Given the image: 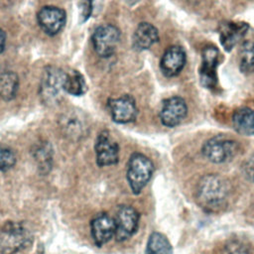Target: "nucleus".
<instances>
[{"mask_svg":"<svg viewBox=\"0 0 254 254\" xmlns=\"http://www.w3.org/2000/svg\"><path fill=\"white\" fill-rule=\"evenodd\" d=\"M159 41L157 28L151 23L143 22L136 28L132 37V46L136 51H145L150 49Z\"/></svg>","mask_w":254,"mask_h":254,"instance_id":"17","label":"nucleus"},{"mask_svg":"<svg viewBox=\"0 0 254 254\" xmlns=\"http://www.w3.org/2000/svg\"><path fill=\"white\" fill-rule=\"evenodd\" d=\"M145 254H173V246L165 234L154 231L149 235Z\"/></svg>","mask_w":254,"mask_h":254,"instance_id":"21","label":"nucleus"},{"mask_svg":"<svg viewBox=\"0 0 254 254\" xmlns=\"http://www.w3.org/2000/svg\"><path fill=\"white\" fill-rule=\"evenodd\" d=\"M154 164L142 153H133L127 163L126 179L134 194H139L147 186L154 173Z\"/></svg>","mask_w":254,"mask_h":254,"instance_id":"3","label":"nucleus"},{"mask_svg":"<svg viewBox=\"0 0 254 254\" xmlns=\"http://www.w3.org/2000/svg\"><path fill=\"white\" fill-rule=\"evenodd\" d=\"M186 62L187 56L185 50L179 46H171L163 54L160 67L166 76L173 77L183 70Z\"/></svg>","mask_w":254,"mask_h":254,"instance_id":"16","label":"nucleus"},{"mask_svg":"<svg viewBox=\"0 0 254 254\" xmlns=\"http://www.w3.org/2000/svg\"><path fill=\"white\" fill-rule=\"evenodd\" d=\"M219 52L214 46H206L201 53V66L199 69L200 83L207 89L217 87L216 67L218 65Z\"/></svg>","mask_w":254,"mask_h":254,"instance_id":"12","label":"nucleus"},{"mask_svg":"<svg viewBox=\"0 0 254 254\" xmlns=\"http://www.w3.org/2000/svg\"><path fill=\"white\" fill-rule=\"evenodd\" d=\"M129 5H134L135 3H137L138 1H140V0H125Z\"/></svg>","mask_w":254,"mask_h":254,"instance_id":"29","label":"nucleus"},{"mask_svg":"<svg viewBox=\"0 0 254 254\" xmlns=\"http://www.w3.org/2000/svg\"><path fill=\"white\" fill-rule=\"evenodd\" d=\"M234 130L245 136H254V110L249 107H240L232 115Z\"/></svg>","mask_w":254,"mask_h":254,"instance_id":"18","label":"nucleus"},{"mask_svg":"<svg viewBox=\"0 0 254 254\" xmlns=\"http://www.w3.org/2000/svg\"><path fill=\"white\" fill-rule=\"evenodd\" d=\"M40 28L49 36L59 34L64 27L66 21L65 11L57 6H44L37 14Z\"/></svg>","mask_w":254,"mask_h":254,"instance_id":"13","label":"nucleus"},{"mask_svg":"<svg viewBox=\"0 0 254 254\" xmlns=\"http://www.w3.org/2000/svg\"><path fill=\"white\" fill-rule=\"evenodd\" d=\"M16 155L14 151L6 145L0 143V171H8L16 164Z\"/></svg>","mask_w":254,"mask_h":254,"instance_id":"26","label":"nucleus"},{"mask_svg":"<svg viewBox=\"0 0 254 254\" xmlns=\"http://www.w3.org/2000/svg\"><path fill=\"white\" fill-rule=\"evenodd\" d=\"M62 133L71 141H78L88 134L89 124L84 112L71 108L62 113L59 118Z\"/></svg>","mask_w":254,"mask_h":254,"instance_id":"6","label":"nucleus"},{"mask_svg":"<svg viewBox=\"0 0 254 254\" xmlns=\"http://www.w3.org/2000/svg\"><path fill=\"white\" fill-rule=\"evenodd\" d=\"M249 25L244 22L224 21L218 26L220 44L226 52H230L246 35Z\"/></svg>","mask_w":254,"mask_h":254,"instance_id":"15","label":"nucleus"},{"mask_svg":"<svg viewBox=\"0 0 254 254\" xmlns=\"http://www.w3.org/2000/svg\"><path fill=\"white\" fill-rule=\"evenodd\" d=\"M239 66L244 73L254 72V41H246L239 51Z\"/></svg>","mask_w":254,"mask_h":254,"instance_id":"23","label":"nucleus"},{"mask_svg":"<svg viewBox=\"0 0 254 254\" xmlns=\"http://www.w3.org/2000/svg\"><path fill=\"white\" fill-rule=\"evenodd\" d=\"M113 218L115 223L114 238L118 242L126 241L137 232L140 215L133 206L127 204L118 206Z\"/></svg>","mask_w":254,"mask_h":254,"instance_id":"7","label":"nucleus"},{"mask_svg":"<svg viewBox=\"0 0 254 254\" xmlns=\"http://www.w3.org/2000/svg\"><path fill=\"white\" fill-rule=\"evenodd\" d=\"M90 232L94 244L97 247L103 246L114 237V218L105 212L96 214L90 222Z\"/></svg>","mask_w":254,"mask_h":254,"instance_id":"14","label":"nucleus"},{"mask_svg":"<svg viewBox=\"0 0 254 254\" xmlns=\"http://www.w3.org/2000/svg\"><path fill=\"white\" fill-rule=\"evenodd\" d=\"M19 88V77L17 73L11 69L0 67V97L9 101L12 100Z\"/></svg>","mask_w":254,"mask_h":254,"instance_id":"19","label":"nucleus"},{"mask_svg":"<svg viewBox=\"0 0 254 254\" xmlns=\"http://www.w3.org/2000/svg\"><path fill=\"white\" fill-rule=\"evenodd\" d=\"M32 154L40 172L43 174L49 173L53 162V149L50 143L46 141L37 143L33 148Z\"/></svg>","mask_w":254,"mask_h":254,"instance_id":"20","label":"nucleus"},{"mask_svg":"<svg viewBox=\"0 0 254 254\" xmlns=\"http://www.w3.org/2000/svg\"><path fill=\"white\" fill-rule=\"evenodd\" d=\"M244 173L249 180L254 182V158H251L246 162L244 165Z\"/></svg>","mask_w":254,"mask_h":254,"instance_id":"27","label":"nucleus"},{"mask_svg":"<svg viewBox=\"0 0 254 254\" xmlns=\"http://www.w3.org/2000/svg\"><path fill=\"white\" fill-rule=\"evenodd\" d=\"M188 114V106L181 96H172L165 99L159 112L161 123L169 128H173L182 123Z\"/></svg>","mask_w":254,"mask_h":254,"instance_id":"11","label":"nucleus"},{"mask_svg":"<svg viewBox=\"0 0 254 254\" xmlns=\"http://www.w3.org/2000/svg\"><path fill=\"white\" fill-rule=\"evenodd\" d=\"M103 0H80L79 18L80 22L84 23L90 17L97 15L102 7Z\"/></svg>","mask_w":254,"mask_h":254,"instance_id":"25","label":"nucleus"},{"mask_svg":"<svg viewBox=\"0 0 254 254\" xmlns=\"http://www.w3.org/2000/svg\"><path fill=\"white\" fill-rule=\"evenodd\" d=\"M65 76L66 72L58 66L45 67L39 85V95L45 105L56 106L62 102L65 94Z\"/></svg>","mask_w":254,"mask_h":254,"instance_id":"2","label":"nucleus"},{"mask_svg":"<svg viewBox=\"0 0 254 254\" xmlns=\"http://www.w3.org/2000/svg\"><path fill=\"white\" fill-rule=\"evenodd\" d=\"M232 193L229 181L218 174H207L196 184L194 196L199 207L208 213H217L228 205Z\"/></svg>","mask_w":254,"mask_h":254,"instance_id":"1","label":"nucleus"},{"mask_svg":"<svg viewBox=\"0 0 254 254\" xmlns=\"http://www.w3.org/2000/svg\"><path fill=\"white\" fill-rule=\"evenodd\" d=\"M237 141L225 135H215L206 140L202 147V155L213 164H224L233 160L239 153Z\"/></svg>","mask_w":254,"mask_h":254,"instance_id":"5","label":"nucleus"},{"mask_svg":"<svg viewBox=\"0 0 254 254\" xmlns=\"http://www.w3.org/2000/svg\"><path fill=\"white\" fill-rule=\"evenodd\" d=\"M30 230L21 222L6 221L0 229V254H16L32 241Z\"/></svg>","mask_w":254,"mask_h":254,"instance_id":"4","label":"nucleus"},{"mask_svg":"<svg viewBox=\"0 0 254 254\" xmlns=\"http://www.w3.org/2000/svg\"><path fill=\"white\" fill-rule=\"evenodd\" d=\"M107 107L112 120L118 124L131 123L137 118V105L131 95L124 94L116 98H109Z\"/></svg>","mask_w":254,"mask_h":254,"instance_id":"10","label":"nucleus"},{"mask_svg":"<svg viewBox=\"0 0 254 254\" xmlns=\"http://www.w3.org/2000/svg\"><path fill=\"white\" fill-rule=\"evenodd\" d=\"M222 254H253L251 244L241 238H231L223 246Z\"/></svg>","mask_w":254,"mask_h":254,"instance_id":"24","label":"nucleus"},{"mask_svg":"<svg viewBox=\"0 0 254 254\" xmlns=\"http://www.w3.org/2000/svg\"><path fill=\"white\" fill-rule=\"evenodd\" d=\"M64 90L65 93L80 96L87 91V84L84 79V76L78 70H71L66 73L64 81Z\"/></svg>","mask_w":254,"mask_h":254,"instance_id":"22","label":"nucleus"},{"mask_svg":"<svg viewBox=\"0 0 254 254\" xmlns=\"http://www.w3.org/2000/svg\"><path fill=\"white\" fill-rule=\"evenodd\" d=\"M120 40V31L111 24L98 26L91 37L94 51L101 58L111 57L118 46Z\"/></svg>","mask_w":254,"mask_h":254,"instance_id":"8","label":"nucleus"},{"mask_svg":"<svg viewBox=\"0 0 254 254\" xmlns=\"http://www.w3.org/2000/svg\"><path fill=\"white\" fill-rule=\"evenodd\" d=\"M94 150L96 164L99 167L113 166L119 161V146L107 130H103L97 135Z\"/></svg>","mask_w":254,"mask_h":254,"instance_id":"9","label":"nucleus"},{"mask_svg":"<svg viewBox=\"0 0 254 254\" xmlns=\"http://www.w3.org/2000/svg\"><path fill=\"white\" fill-rule=\"evenodd\" d=\"M6 45V33L5 31L0 27V54L4 51Z\"/></svg>","mask_w":254,"mask_h":254,"instance_id":"28","label":"nucleus"}]
</instances>
